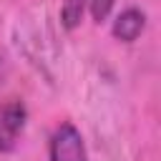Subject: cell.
Segmentation results:
<instances>
[{
	"label": "cell",
	"mask_w": 161,
	"mask_h": 161,
	"mask_svg": "<svg viewBox=\"0 0 161 161\" xmlns=\"http://www.w3.org/2000/svg\"><path fill=\"white\" fill-rule=\"evenodd\" d=\"M25 128V106L20 101L0 103V151H13Z\"/></svg>",
	"instance_id": "7a4b0ae2"
},
{
	"label": "cell",
	"mask_w": 161,
	"mask_h": 161,
	"mask_svg": "<svg viewBox=\"0 0 161 161\" xmlns=\"http://www.w3.org/2000/svg\"><path fill=\"white\" fill-rule=\"evenodd\" d=\"M0 70H3V63H0Z\"/></svg>",
	"instance_id": "8992f818"
},
{
	"label": "cell",
	"mask_w": 161,
	"mask_h": 161,
	"mask_svg": "<svg viewBox=\"0 0 161 161\" xmlns=\"http://www.w3.org/2000/svg\"><path fill=\"white\" fill-rule=\"evenodd\" d=\"M50 161H86L83 136L73 123H60L50 138Z\"/></svg>",
	"instance_id": "6da1fadb"
},
{
	"label": "cell",
	"mask_w": 161,
	"mask_h": 161,
	"mask_svg": "<svg viewBox=\"0 0 161 161\" xmlns=\"http://www.w3.org/2000/svg\"><path fill=\"white\" fill-rule=\"evenodd\" d=\"M88 5H91V15H93V20H106L108 18V13H111V8H113V0H88Z\"/></svg>",
	"instance_id": "5b68a950"
},
{
	"label": "cell",
	"mask_w": 161,
	"mask_h": 161,
	"mask_svg": "<svg viewBox=\"0 0 161 161\" xmlns=\"http://www.w3.org/2000/svg\"><path fill=\"white\" fill-rule=\"evenodd\" d=\"M146 25V15L138 10V8H126L116 20H113V35L123 43H133L141 30Z\"/></svg>",
	"instance_id": "3957f363"
},
{
	"label": "cell",
	"mask_w": 161,
	"mask_h": 161,
	"mask_svg": "<svg viewBox=\"0 0 161 161\" xmlns=\"http://www.w3.org/2000/svg\"><path fill=\"white\" fill-rule=\"evenodd\" d=\"M86 5H88V0H63V5H60V23H63L65 30H73V28L80 25Z\"/></svg>",
	"instance_id": "277c9868"
}]
</instances>
